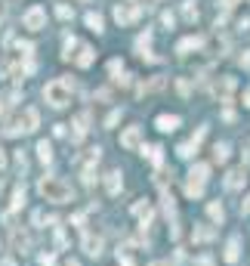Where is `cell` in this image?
I'll list each match as a JSON object with an SVG mask.
<instances>
[{"label": "cell", "instance_id": "bcb514c9", "mask_svg": "<svg viewBox=\"0 0 250 266\" xmlns=\"http://www.w3.org/2000/svg\"><path fill=\"white\" fill-rule=\"evenodd\" d=\"M244 105L250 109V90H244Z\"/></svg>", "mask_w": 250, "mask_h": 266}, {"label": "cell", "instance_id": "7bdbcfd3", "mask_svg": "<svg viewBox=\"0 0 250 266\" xmlns=\"http://www.w3.org/2000/svg\"><path fill=\"white\" fill-rule=\"evenodd\" d=\"M4 115H6V99L0 96V118H4Z\"/></svg>", "mask_w": 250, "mask_h": 266}, {"label": "cell", "instance_id": "e575fe53", "mask_svg": "<svg viewBox=\"0 0 250 266\" xmlns=\"http://www.w3.org/2000/svg\"><path fill=\"white\" fill-rule=\"evenodd\" d=\"M108 72H112V78H118V75L124 72V68H120V62L114 59V62H108Z\"/></svg>", "mask_w": 250, "mask_h": 266}, {"label": "cell", "instance_id": "9c48e42d", "mask_svg": "<svg viewBox=\"0 0 250 266\" xmlns=\"http://www.w3.org/2000/svg\"><path fill=\"white\" fill-rule=\"evenodd\" d=\"M142 143V127H136V124H133V127H127V130H124V136H120V146L124 149H136Z\"/></svg>", "mask_w": 250, "mask_h": 266}, {"label": "cell", "instance_id": "ba28073f", "mask_svg": "<svg viewBox=\"0 0 250 266\" xmlns=\"http://www.w3.org/2000/svg\"><path fill=\"white\" fill-rule=\"evenodd\" d=\"M148 47H152V31H142V34H139V41H136L139 56H142V59H148V62H158V56H154Z\"/></svg>", "mask_w": 250, "mask_h": 266}, {"label": "cell", "instance_id": "c3c4849f", "mask_svg": "<svg viewBox=\"0 0 250 266\" xmlns=\"http://www.w3.org/2000/svg\"><path fill=\"white\" fill-rule=\"evenodd\" d=\"M65 266H80V263H78V260H68V263H65Z\"/></svg>", "mask_w": 250, "mask_h": 266}, {"label": "cell", "instance_id": "f907efd6", "mask_svg": "<svg viewBox=\"0 0 250 266\" xmlns=\"http://www.w3.org/2000/svg\"><path fill=\"white\" fill-rule=\"evenodd\" d=\"M0 189H4V176H0Z\"/></svg>", "mask_w": 250, "mask_h": 266}, {"label": "cell", "instance_id": "74e56055", "mask_svg": "<svg viewBox=\"0 0 250 266\" xmlns=\"http://www.w3.org/2000/svg\"><path fill=\"white\" fill-rule=\"evenodd\" d=\"M16 164H19V170H25V167H28V161H25V155H22V152L16 155Z\"/></svg>", "mask_w": 250, "mask_h": 266}, {"label": "cell", "instance_id": "277c9868", "mask_svg": "<svg viewBox=\"0 0 250 266\" xmlns=\"http://www.w3.org/2000/svg\"><path fill=\"white\" fill-rule=\"evenodd\" d=\"M142 16V7H136V4H120V7H114V22L124 28V25H130V22H136Z\"/></svg>", "mask_w": 250, "mask_h": 266}, {"label": "cell", "instance_id": "8992f818", "mask_svg": "<svg viewBox=\"0 0 250 266\" xmlns=\"http://www.w3.org/2000/svg\"><path fill=\"white\" fill-rule=\"evenodd\" d=\"M86 124H90V112H80L74 118V124H71V127H74V130H71V139H74V143H80V139L86 136V130H90Z\"/></svg>", "mask_w": 250, "mask_h": 266}, {"label": "cell", "instance_id": "f35d334b", "mask_svg": "<svg viewBox=\"0 0 250 266\" xmlns=\"http://www.w3.org/2000/svg\"><path fill=\"white\" fill-rule=\"evenodd\" d=\"M118 260H120V266H136V263H133V257H127V254H124V257L118 254Z\"/></svg>", "mask_w": 250, "mask_h": 266}, {"label": "cell", "instance_id": "603a6c76", "mask_svg": "<svg viewBox=\"0 0 250 266\" xmlns=\"http://www.w3.org/2000/svg\"><path fill=\"white\" fill-rule=\"evenodd\" d=\"M86 28L96 31V34H102V16L99 13H86Z\"/></svg>", "mask_w": 250, "mask_h": 266}, {"label": "cell", "instance_id": "2e32d148", "mask_svg": "<svg viewBox=\"0 0 250 266\" xmlns=\"http://www.w3.org/2000/svg\"><path fill=\"white\" fill-rule=\"evenodd\" d=\"M176 127H180V118H176V115H160V118H158V130L170 133V130H176Z\"/></svg>", "mask_w": 250, "mask_h": 266}, {"label": "cell", "instance_id": "60d3db41", "mask_svg": "<svg viewBox=\"0 0 250 266\" xmlns=\"http://www.w3.org/2000/svg\"><path fill=\"white\" fill-rule=\"evenodd\" d=\"M220 4H222V10H232V7L238 4V0H220Z\"/></svg>", "mask_w": 250, "mask_h": 266}, {"label": "cell", "instance_id": "d4e9b609", "mask_svg": "<svg viewBox=\"0 0 250 266\" xmlns=\"http://www.w3.org/2000/svg\"><path fill=\"white\" fill-rule=\"evenodd\" d=\"M182 16L188 22H198V7H194V0H186L182 4Z\"/></svg>", "mask_w": 250, "mask_h": 266}, {"label": "cell", "instance_id": "d590c367", "mask_svg": "<svg viewBox=\"0 0 250 266\" xmlns=\"http://www.w3.org/2000/svg\"><path fill=\"white\" fill-rule=\"evenodd\" d=\"M160 22H164L167 28H173V25H176V19H173V13H164V16H160Z\"/></svg>", "mask_w": 250, "mask_h": 266}, {"label": "cell", "instance_id": "7a4b0ae2", "mask_svg": "<svg viewBox=\"0 0 250 266\" xmlns=\"http://www.w3.org/2000/svg\"><path fill=\"white\" fill-rule=\"evenodd\" d=\"M38 124H40V115H38V109H22L19 115H12V118L6 121L4 133H6V136H22V133H34V130H38Z\"/></svg>", "mask_w": 250, "mask_h": 266}, {"label": "cell", "instance_id": "8fae6325", "mask_svg": "<svg viewBox=\"0 0 250 266\" xmlns=\"http://www.w3.org/2000/svg\"><path fill=\"white\" fill-rule=\"evenodd\" d=\"M244 183H247V173H244L241 167H238V170H228V173H226V189H241Z\"/></svg>", "mask_w": 250, "mask_h": 266}, {"label": "cell", "instance_id": "44dd1931", "mask_svg": "<svg viewBox=\"0 0 250 266\" xmlns=\"http://www.w3.org/2000/svg\"><path fill=\"white\" fill-rule=\"evenodd\" d=\"M133 214H136V217L142 220V226H146V223L152 220V207H148L146 201H139V204H133Z\"/></svg>", "mask_w": 250, "mask_h": 266}, {"label": "cell", "instance_id": "ab89813d", "mask_svg": "<svg viewBox=\"0 0 250 266\" xmlns=\"http://www.w3.org/2000/svg\"><path fill=\"white\" fill-rule=\"evenodd\" d=\"M40 263H44V266H56V260H52V254H44V257H40Z\"/></svg>", "mask_w": 250, "mask_h": 266}, {"label": "cell", "instance_id": "83f0119b", "mask_svg": "<svg viewBox=\"0 0 250 266\" xmlns=\"http://www.w3.org/2000/svg\"><path fill=\"white\" fill-rule=\"evenodd\" d=\"M25 204V186H16V192H12V210H19Z\"/></svg>", "mask_w": 250, "mask_h": 266}, {"label": "cell", "instance_id": "cb8c5ba5", "mask_svg": "<svg viewBox=\"0 0 250 266\" xmlns=\"http://www.w3.org/2000/svg\"><path fill=\"white\" fill-rule=\"evenodd\" d=\"M186 195H188V198H201V195H204V183L188 180V183H186Z\"/></svg>", "mask_w": 250, "mask_h": 266}, {"label": "cell", "instance_id": "f1b7e54d", "mask_svg": "<svg viewBox=\"0 0 250 266\" xmlns=\"http://www.w3.org/2000/svg\"><path fill=\"white\" fill-rule=\"evenodd\" d=\"M142 152L148 155V161H152V164H160V152H164L160 146H148V149H142Z\"/></svg>", "mask_w": 250, "mask_h": 266}, {"label": "cell", "instance_id": "816d5d0a", "mask_svg": "<svg viewBox=\"0 0 250 266\" xmlns=\"http://www.w3.org/2000/svg\"><path fill=\"white\" fill-rule=\"evenodd\" d=\"M80 4H86V0H80Z\"/></svg>", "mask_w": 250, "mask_h": 266}, {"label": "cell", "instance_id": "836d02e7", "mask_svg": "<svg viewBox=\"0 0 250 266\" xmlns=\"http://www.w3.org/2000/svg\"><path fill=\"white\" fill-rule=\"evenodd\" d=\"M118 121H120V112L114 109V112H112L108 118H105V127H114V124H118Z\"/></svg>", "mask_w": 250, "mask_h": 266}, {"label": "cell", "instance_id": "ffe728a7", "mask_svg": "<svg viewBox=\"0 0 250 266\" xmlns=\"http://www.w3.org/2000/svg\"><path fill=\"white\" fill-rule=\"evenodd\" d=\"M164 84H167L164 78H154V81H148V84H139V87H136V93L142 96V93H152V90H164Z\"/></svg>", "mask_w": 250, "mask_h": 266}, {"label": "cell", "instance_id": "d6a6232c", "mask_svg": "<svg viewBox=\"0 0 250 266\" xmlns=\"http://www.w3.org/2000/svg\"><path fill=\"white\" fill-rule=\"evenodd\" d=\"M78 47H80V44H78L74 38H68V41H65V53H62V59H71V50H78Z\"/></svg>", "mask_w": 250, "mask_h": 266}, {"label": "cell", "instance_id": "ac0fdd59", "mask_svg": "<svg viewBox=\"0 0 250 266\" xmlns=\"http://www.w3.org/2000/svg\"><path fill=\"white\" fill-rule=\"evenodd\" d=\"M232 90H235V78H222V81L216 84V93L222 96V102H232V99H228Z\"/></svg>", "mask_w": 250, "mask_h": 266}, {"label": "cell", "instance_id": "484cf974", "mask_svg": "<svg viewBox=\"0 0 250 266\" xmlns=\"http://www.w3.org/2000/svg\"><path fill=\"white\" fill-rule=\"evenodd\" d=\"M160 198H164V210H167V217H176V204H173V195L164 189V192H160Z\"/></svg>", "mask_w": 250, "mask_h": 266}, {"label": "cell", "instance_id": "ee69618b", "mask_svg": "<svg viewBox=\"0 0 250 266\" xmlns=\"http://www.w3.org/2000/svg\"><path fill=\"white\" fill-rule=\"evenodd\" d=\"M0 266H16V260H12V257H6V260H0Z\"/></svg>", "mask_w": 250, "mask_h": 266}, {"label": "cell", "instance_id": "3957f363", "mask_svg": "<svg viewBox=\"0 0 250 266\" xmlns=\"http://www.w3.org/2000/svg\"><path fill=\"white\" fill-rule=\"evenodd\" d=\"M44 99L52 105V109H65V105L71 102V84H68L65 78L50 81V84L44 87Z\"/></svg>", "mask_w": 250, "mask_h": 266}, {"label": "cell", "instance_id": "b9f144b4", "mask_svg": "<svg viewBox=\"0 0 250 266\" xmlns=\"http://www.w3.org/2000/svg\"><path fill=\"white\" fill-rule=\"evenodd\" d=\"M4 19H6V4L0 0V22H4Z\"/></svg>", "mask_w": 250, "mask_h": 266}, {"label": "cell", "instance_id": "e0dca14e", "mask_svg": "<svg viewBox=\"0 0 250 266\" xmlns=\"http://www.w3.org/2000/svg\"><path fill=\"white\" fill-rule=\"evenodd\" d=\"M238 244H241V238H238V235H232V238H228L226 254H222V257H226V263H235V260H238Z\"/></svg>", "mask_w": 250, "mask_h": 266}, {"label": "cell", "instance_id": "7402d4cb", "mask_svg": "<svg viewBox=\"0 0 250 266\" xmlns=\"http://www.w3.org/2000/svg\"><path fill=\"white\" fill-rule=\"evenodd\" d=\"M38 158H40L44 164H50V161H52V146L46 143V139H40V143H38Z\"/></svg>", "mask_w": 250, "mask_h": 266}, {"label": "cell", "instance_id": "9a60e30c", "mask_svg": "<svg viewBox=\"0 0 250 266\" xmlns=\"http://www.w3.org/2000/svg\"><path fill=\"white\" fill-rule=\"evenodd\" d=\"M12 247H16V251H28V247H31V238L22 232V229H12Z\"/></svg>", "mask_w": 250, "mask_h": 266}, {"label": "cell", "instance_id": "f546056e", "mask_svg": "<svg viewBox=\"0 0 250 266\" xmlns=\"http://www.w3.org/2000/svg\"><path fill=\"white\" fill-rule=\"evenodd\" d=\"M210 238H213V229H207V226L194 229V241H210Z\"/></svg>", "mask_w": 250, "mask_h": 266}, {"label": "cell", "instance_id": "f6af8a7d", "mask_svg": "<svg viewBox=\"0 0 250 266\" xmlns=\"http://www.w3.org/2000/svg\"><path fill=\"white\" fill-rule=\"evenodd\" d=\"M241 210H244V214H250V198H247V201L241 204Z\"/></svg>", "mask_w": 250, "mask_h": 266}, {"label": "cell", "instance_id": "4316f807", "mask_svg": "<svg viewBox=\"0 0 250 266\" xmlns=\"http://www.w3.org/2000/svg\"><path fill=\"white\" fill-rule=\"evenodd\" d=\"M213 158H216L220 164L228 161V146H226V143H216V146H213Z\"/></svg>", "mask_w": 250, "mask_h": 266}, {"label": "cell", "instance_id": "5bb4252c", "mask_svg": "<svg viewBox=\"0 0 250 266\" xmlns=\"http://www.w3.org/2000/svg\"><path fill=\"white\" fill-rule=\"evenodd\" d=\"M120 186H124L120 170H112L108 176H105V189H108V195H118V192H120Z\"/></svg>", "mask_w": 250, "mask_h": 266}, {"label": "cell", "instance_id": "4dcf8cb0", "mask_svg": "<svg viewBox=\"0 0 250 266\" xmlns=\"http://www.w3.org/2000/svg\"><path fill=\"white\" fill-rule=\"evenodd\" d=\"M56 16H59V19H71V16H74V10H71L68 4H59V7H56Z\"/></svg>", "mask_w": 250, "mask_h": 266}, {"label": "cell", "instance_id": "681fc988", "mask_svg": "<svg viewBox=\"0 0 250 266\" xmlns=\"http://www.w3.org/2000/svg\"><path fill=\"white\" fill-rule=\"evenodd\" d=\"M152 266H170V263H164V260H158V263H152Z\"/></svg>", "mask_w": 250, "mask_h": 266}, {"label": "cell", "instance_id": "4fadbf2b", "mask_svg": "<svg viewBox=\"0 0 250 266\" xmlns=\"http://www.w3.org/2000/svg\"><path fill=\"white\" fill-rule=\"evenodd\" d=\"M93 59H96V50H93V47H86V44H80L78 65H80V68H90V65H93Z\"/></svg>", "mask_w": 250, "mask_h": 266}, {"label": "cell", "instance_id": "7dc6e473", "mask_svg": "<svg viewBox=\"0 0 250 266\" xmlns=\"http://www.w3.org/2000/svg\"><path fill=\"white\" fill-rule=\"evenodd\" d=\"M4 161H6V158H4V149H0V167H4Z\"/></svg>", "mask_w": 250, "mask_h": 266}, {"label": "cell", "instance_id": "8d00e7d4", "mask_svg": "<svg viewBox=\"0 0 250 266\" xmlns=\"http://www.w3.org/2000/svg\"><path fill=\"white\" fill-rule=\"evenodd\" d=\"M241 68H247V72H250V50H244V56H241Z\"/></svg>", "mask_w": 250, "mask_h": 266}, {"label": "cell", "instance_id": "7c38bea8", "mask_svg": "<svg viewBox=\"0 0 250 266\" xmlns=\"http://www.w3.org/2000/svg\"><path fill=\"white\" fill-rule=\"evenodd\" d=\"M84 251L90 254V257H102V238H96V235L86 232L84 235Z\"/></svg>", "mask_w": 250, "mask_h": 266}, {"label": "cell", "instance_id": "d6986e66", "mask_svg": "<svg viewBox=\"0 0 250 266\" xmlns=\"http://www.w3.org/2000/svg\"><path fill=\"white\" fill-rule=\"evenodd\" d=\"M207 176H210V167H207V164H194L192 173H188V180H194V183H207Z\"/></svg>", "mask_w": 250, "mask_h": 266}, {"label": "cell", "instance_id": "30bf717a", "mask_svg": "<svg viewBox=\"0 0 250 266\" xmlns=\"http://www.w3.org/2000/svg\"><path fill=\"white\" fill-rule=\"evenodd\" d=\"M201 47H204V38H198V34H194V38H182L180 44H176V53H182V56H186V53L201 50Z\"/></svg>", "mask_w": 250, "mask_h": 266}, {"label": "cell", "instance_id": "52a82bcc", "mask_svg": "<svg viewBox=\"0 0 250 266\" xmlns=\"http://www.w3.org/2000/svg\"><path fill=\"white\" fill-rule=\"evenodd\" d=\"M204 136H207V127H201L198 133L188 139V143H182V146H180V158H192L194 152H198V146H201V139H204Z\"/></svg>", "mask_w": 250, "mask_h": 266}, {"label": "cell", "instance_id": "6da1fadb", "mask_svg": "<svg viewBox=\"0 0 250 266\" xmlns=\"http://www.w3.org/2000/svg\"><path fill=\"white\" fill-rule=\"evenodd\" d=\"M38 192L52 204H68L71 198H74V192H71V186L62 180V176H44V180L38 183Z\"/></svg>", "mask_w": 250, "mask_h": 266}, {"label": "cell", "instance_id": "5b68a950", "mask_svg": "<svg viewBox=\"0 0 250 266\" xmlns=\"http://www.w3.org/2000/svg\"><path fill=\"white\" fill-rule=\"evenodd\" d=\"M22 25H25L28 31H40V28L46 25V10H44V7H31V10L22 16Z\"/></svg>", "mask_w": 250, "mask_h": 266}, {"label": "cell", "instance_id": "1f68e13d", "mask_svg": "<svg viewBox=\"0 0 250 266\" xmlns=\"http://www.w3.org/2000/svg\"><path fill=\"white\" fill-rule=\"evenodd\" d=\"M207 210H210V217H213V220H222V217H226V210H222V204H216V201H213V204H210Z\"/></svg>", "mask_w": 250, "mask_h": 266}]
</instances>
